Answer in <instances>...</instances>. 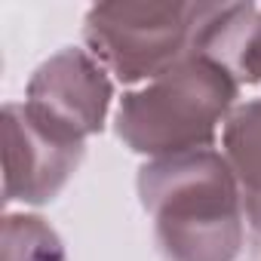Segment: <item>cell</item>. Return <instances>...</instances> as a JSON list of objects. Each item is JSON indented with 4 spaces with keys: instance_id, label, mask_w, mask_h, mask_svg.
<instances>
[{
    "instance_id": "cell-1",
    "label": "cell",
    "mask_w": 261,
    "mask_h": 261,
    "mask_svg": "<svg viewBox=\"0 0 261 261\" xmlns=\"http://www.w3.org/2000/svg\"><path fill=\"white\" fill-rule=\"evenodd\" d=\"M166 261H240L246 249V209L240 185L221 151H191L148 160L136 178Z\"/></svg>"
},
{
    "instance_id": "cell-2",
    "label": "cell",
    "mask_w": 261,
    "mask_h": 261,
    "mask_svg": "<svg viewBox=\"0 0 261 261\" xmlns=\"http://www.w3.org/2000/svg\"><path fill=\"white\" fill-rule=\"evenodd\" d=\"M240 80L209 53H194L157 80L123 92L114 111L117 139L148 160L215 148L230 120Z\"/></svg>"
},
{
    "instance_id": "cell-3",
    "label": "cell",
    "mask_w": 261,
    "mask_h": 261,
    "mask_svg": "<svg viewBox=\"0 0 261 261\" xmlns=\"http://www.w3.org/2000/svg\"><path fill=\"white\" fill-rule=\"evenodd\" d=\"M209 4H98L83 19V43L111 77L145 86L200 53Z\"/></svg>"
},
{
    "instance_id": "cell-4",
    "label": "cell",
    "mask_w": 261,
    "mask_h": 261,
    "mask_svg": "<svg viewBox=\"0 0 261 261\" xmlns=\"http://www.w3.org/2000/svg\"><path fill=\"white\" fill-rule=\"evenodd\" d=\"M22 105L49 136L86 145L108 123L114 80L86 46H65L31 74Z\"/></svg>"
},
{
    "instance_id": "cell-5",
    "label": "cell",
    "mask_w": 261,
    "mask_h": 261,
    "mask_svg": "<svg viewBox=\"0 0 261 261\" xmlns=\"http://www.w3.org/2000/svg\"><path fill=\"white\" fill-rule=\"evenodd\" d=\"M4 200L22 206L53 203L83 163L86 145L62 142L37 126L22 101H7L4 108Z\"/></svg>"
},
{
    "instance_id": "cell-6",
    "label": "cell",
    "mask_w": 261,
    "mask_h": 261,
    "mask_svg": "<svg viewBox=\"0 0 261 261\" xmlns=\"http://www.w3.org/2000/svg\"><path fill=\"white\" fill-rule=\"evenodd\" d=\"M221 154L240 185L246 224L261 240V95L237 105L221 129Z\"/></svg>"
},
{
    "instance_id": "cell-7",
    "label": "cell",
    "mask_w": 261,
    "mask_h": 261,
    "mask_svg": "<svg viewBox=\"0 0 261 261\" xmlns=\"http://www.w3.org/2000/svg\"><path fill=\"white\" fill-rule=\"evenodd\" d=\"M0 261H68L62 237L34 212H7L0 233Z\"/></svg>"
}]
</instances>
